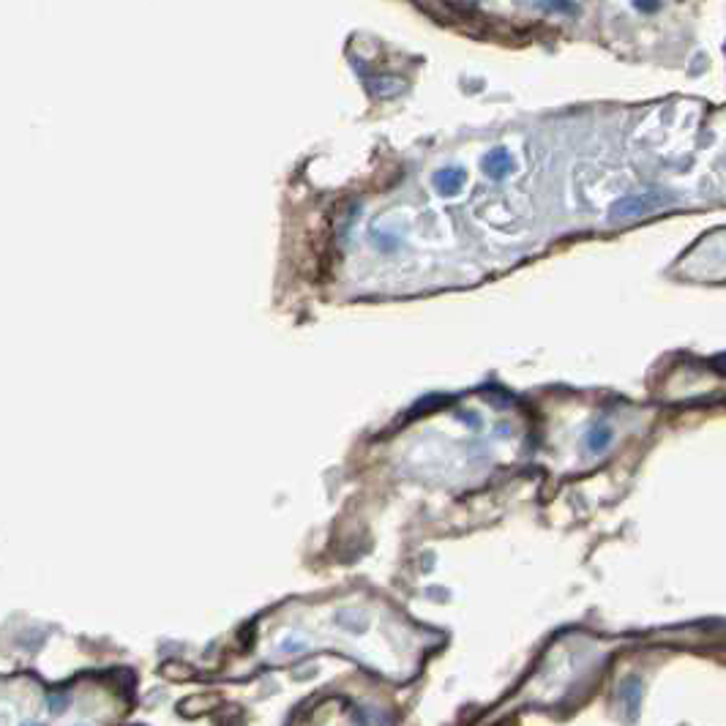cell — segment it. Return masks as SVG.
I'll list each match as a JSON object with an SVG mask.
<instances>
[{
  "label": "cell",
  "instance_id": "cell-2",
  "mask_svg": "<svg viewBox=\"0 0 726 726\" xmlns=\"http://www.w3.org/2000/svg\"><path fill=\"white\" fill-rule=\"evenodd\" d=\"M511 170H514V161H511V156H508V150H502V148L492 150V153L483 159V172H486L489 177H495V180L505 177Z\"/></svg>",
  "mask_w": 726,
  "mask_h": 726
},
{
  "label": "cell",
  "instance_id": "cell-4",
  "mask_svg": "<svg viewBox=\"0 0 726 726\" xmlns=\"http://www.w3.org/2000/svg\"><path fill=\"white\" fill-rule=\"evenodd\" d=\"M634 6H637L639 11H644V14H650V11H658V6H661V0H634Z\"/></svg>",
  "mask_w": 726,
  "mask_h": 726
},
{
  "label": "cell",
  "instance_id": "cell-1",
  "mask_svg": "<svg viewBox=\"0 0 726 726\" xmlns=\"http://www.w3.org/2000/svg\"><path fill=\"white\" fill-rule=\"evenodd\" d=\"M434 186H437V192L445 197L451 194H459L461 186H464V170H456V167H445L440 170L437 175H434Z\"/></svg>",
  "mask_w": 726,
  "mask_h": 726
},
{
  "label": "cell",
  "instance_id": "cell-3",
  "mask_svg": "<svg viewBox=\"0 0 726 726\" xmlns=\"http://www.w3.org/2000/svg\"><path fill=\"white\" fill-rule=\"evenodd\" d=\"M606 443H609V429H595V431L590 434V445H593V451H601Z\"/></svg>",
  "mask_w": 726,
  "mask_h": 726
}]
</instances>
